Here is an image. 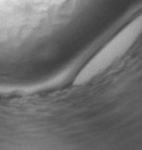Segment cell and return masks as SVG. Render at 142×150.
Instances as JSON below:
<instances>
[{
	"mask_svg": "<svg viewBox=\"0 0 142 150\" xmlns=\"http://www.w3.org/2000/svg\"><path fill=\"white\" fill-rule=\"evenodd\" d=\"M142 31V14L137 17L113 39L99 51L78 73L75 81L77 84H83L89 81L95 76L108 66L123 54L136 41Z\"/></svg>",
	"mask_w": 142,
	"mask_h": 150,
	"instance_id": "cell-1",
	"label": "cell"
}]
</instances>
